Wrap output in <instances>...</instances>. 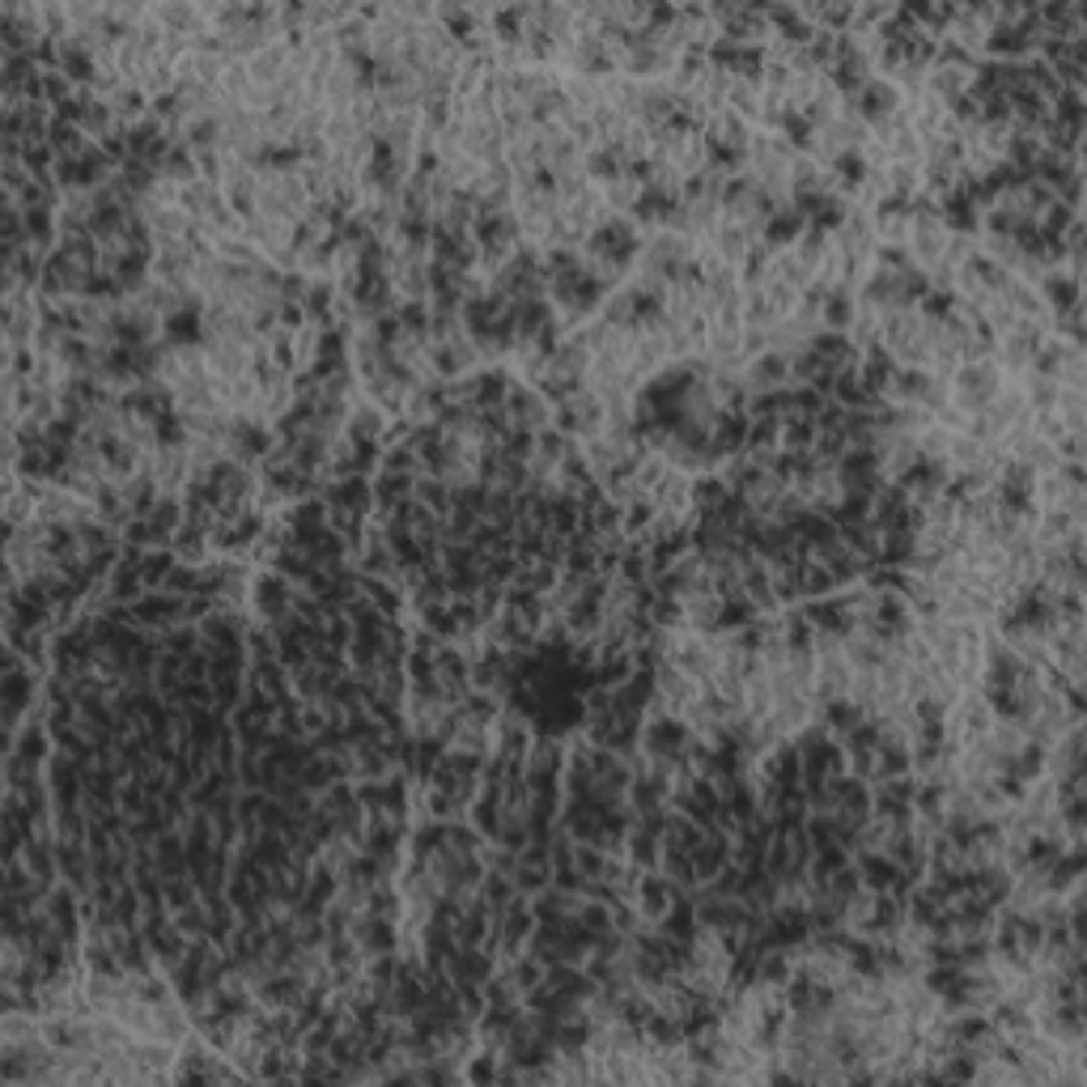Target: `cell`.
I'll use <instances>...</instances> for the list:
<instances>
[{
    "label": "cell",
    "instance_id": "836d02e7",
    "mask_svg": "<svg viewBox=\"0 0 1087 1087\" xmlns=\"http://www.w3.org/2000/svg\"><path fill=\"white\" fill-rule=\"evenodd\" d=\"M493 973H497V956L489 947H460V956L451 965L455 986H484Z\"/></svg>",
    "mask_w": 1087,
    "mask_h": 1087
},
{
    "label": "cell",
    "instance_id": "f5cc1de1",
    "mask_svg": "<svg viewBox=\"0 0 1087 1087\" xmlns=\"http://www.w3.org/2000/svg\"><path fill=\"white\" fill-rule=\"evenodd\" d=\"M362 595L370 600V604L379 607L383 616H400V607H404V595L391 586V578H370V574H362Z\"/></svg>",
    "mask_w": 1087,
    "mask_h": 1087
},
{
    "label": "cell",
    "instance_id": "8992f818",
    "mask_svg": "<svg viewBox=\"0 0 1087 1087\" xmlns=\"http://www.w3.org/2000/svg\"><path fill=\"white\" fill-rule=\"evenodd\" d=\"M111 174H115V162L102 153V145H90L81 149V153H73V158H60L51 179H56V188H64V192L73 195V192H98Z\"/></svg>",
    "mask_w": 1087,
    "mask_h": 1087
},
{
    "label": "cell",
    "instance_id": "6f0895ef",
    "mask_svg": "<svg viewBox=\"0 0 1087 1087\" xmlns=\"http://www.w3.org/2000/svg\"><path fill=\"white\" fill-rule=\"evenodd\" d=\"M395 319H400V328H404V336H416V340H430V328H434V314L425 302H400L395 306Z\"/></svg>",
    "mask_w": 1087,
    "mask_h": 1087
},
{
    "label": "cell",
    "instance_id": "7dc6e473",
    "mask_svg": "<svg viewBox=\"0 0 1087 1087\" xmlns=\"http://www.w3.org/2000/svg\"><path fill=\"white\" fill-rule=\"evenodd\" d=\"M761 616V607L752 604L748 595H735V600H723V607H718V625H714V633H739L744 625H752Z\"/></svg>",
    "mask_w": 1087,
    "mask_h": 1087
},
{
    "label": "cell",
    "instance_id": "be15d7a7",
    "mask_svg": "<svg viewBox=\"0 0 1087 1087\" xmlns=\"http://www.w3.org/2000/svg\"><path fill=\"white\" fill-rule=\"evenodd\" d=\"M633 200H637V188H633L628 179L607 183V204H616V209H633Z\"/></svg>",
    "mask_w": 1087,
    "mask_h": 1087
},
{
    "label": "cell",
    "instance_id": "8d00e7d4",
    "mask_svg": "<svg viewBox=\"0 0 1087 1087\" xmlns=\"http://www.w3.org/2000/svg\"><path fill=\"white\" fill-rule=\"evenodd\" d=\"M510 319H514V328H519V340H532L540 328H548L556 314H553V302L540 293V298H519V302H510Z\"/></svg>",
    "mask_w": 1087,
    "mask_h": 1087
},
{
    "label": "cell",
    "instance_id": "f1b7e54d",
    "mask_svg": "<svg viewBox=\"0 0 1087 1087\" xmlns=\"http://www.w3.org/2000/svg\"><path fill=\"white\" fill-rule=\"evenodd\" d=\"M731 863V833L726 828H705L701 833L697 849H693V870H697V884H709L718 870Z\"/></svg>",
    "mask_w": 1087,
    "mask_h": 1087
},
{
    "label": "cell",
    "instance_id": "c3c4849f",
    "mask_svg": "<svg viewBox=\"0 0 1087 1087\" xmlns=\"http://www.w3.org/2000/svg\"><path fill=\"white\" fill-rule=\"evenodd\" d=\"M48 149L56 153V162H60V158H73V153H81V149H90V141H85V132H81L77 123L51 120V128H48Z\"/></svg>",
    "mask_w": 1087,
    "mask_h": 1087
},
{
    "label": "cell",
    "instance_id": "b9f144b4",
    "mask_svg": "<svg viewBox=\"0 0 1087 1087\" xmlns=\"http://www.w3.org/2000/svg\"><path fill=\"white\" fill-rule=\"evenodd\" d=\"M782 625V646H786V654H807V651H816V628H812V621L803 616V612H791L786 621H777Z\"/></svg>",
    "mask_w": 1087,
    "mask_h": 1087
},
{
    "label": "cell",
    "instance_id": "9a60e30c",
    "mask_svg": "<svg viewBox=\"0 0 1087 1087\" xmlns=\"http://www.w3.org/2000/svg\"><path fill=\"white\" fill-rule=\"evenodd\" d=\"M828 798H833V816L837 821L863 828L870 821V782L854 774H837L828 782Z\"/></svg>",
    "mask_w": 1087,
    "mask_h": 1087
},
{
    "label": "cell",
    "instance_id": "3957f363",
    "mask_svg": "<svg viewBox=\"0 0 1087 1087\" xmlns=\"http://www.w3.org/2000/svg\"><path fill=\"white\" fill-rule=\"evenodd\" d=\"M607 293H612V276H604L595 264H586V268H578V272H570V276L548 281V298H553L570 319L595 314L607 302Z\"/></svg>",
    "mask_w": 1087,
    "mask_h": 1087
},
{
    "label": "cell",
    "instance_id": "11a10c76",
    "mask_svg": "<svg viewBox=\"0 0 1087 1087\" xmlns=\"http://www.w3.org/2000/svg\"><path fill=\"white\" fill-rule=\"evenodd\" d=\"M688 497H693V510H697V514H714V510L731 497V489H726L723 476H701V481H693V493H688Z\"/></svg>",
    "mask_w": 1087,
    "mask_h": 1087
},
{
    "label": "cell",
    "instance_id": "816d5d0a",
    "mask_svg": "<svg viewBox=\"0 0 1087 1087\" xmlns=\"http://www.w3.org/2000/svg\"><path fill=\"white\" fill-rule=\"evenodd\" d=\"M791 952H777V947H765L761 952V965H756V986H786L791 982Z\"/></svg>",
    "mask_w": 1087,
    "mask_h": 1087
},
{
    "label": "cell",
    "instance_id": "d6986e66",
    "mask_svg": "<svg viewBox=\"0 0 1087 1087\" xmlns=\"http://www.w3.org/2000/svg\"><path fill=\"white\" fill-rule=\"evenodd\" d=\"M1037 298H1040V306L1049 311V319H1058V314L1084 306V302H1079V276H1075V272H1063V268H1045V272H1040Z\"/></svg>",
    "mask_w": 1087,
    "mask_h": 1087
},
{
    "label": "cell",
    "instance_id": "5bb4252c",
    "mask_svg": "<svg viewBox=\"0 0 1087 1087\" xmlns=\"http://www.w3.org/2000/svg\"><path fill=\"white\" fill-rule=\"evenodd\" d=\"M425 994H430V968L425 960H400L395 968V982H391V1011L400 1019H409L425 1007Z\"/></svg>",
    "mask_w": 1087,
    "mask_h": 1087
},
{
    "label": "cell",
    "instance_id": "ac0fdd59",
    "mask_svg": "<svg viewBox=\"0 0 1087 1087\" xmlns=\"http://www.w3.org/2000/svg\"><path fill=\"white\" fill-rule=\"evenodd\" d=\"M293 604H298V591H293V582L285 574L268 570V574L255 578V607H260V616H264L268 625L293 616Z\"/></svg>",
    "mask_w": 1087,
    "mask_h": 1087
},
{
    "label": "cell",
    "instance_id": "f6af8a7d",
    "mask_svg": "<svg viewBox=\"0 0 1087 1087\" xmlns=\"http://www.w3.org/2000/svg\"><path fill=\"white\" fill-rule=\"evenodd\" d=\"M416 502H425L446 523L451 519V502H455V484L437 481V476H416Z\"/></svg>",
    "mask_w": 1087,
    "mask_h": 1087
},
{
    "label": "cell",
    "instance_id": "d6a6232c",
    "mask_svg": "<svg viewBox=\"0 0 1087 1087\" xmlns=\"http://www.w3.org/2000/svg\"><path fill=\"white\" fill-rule=\"evenodd\" d=\"M628 158H633V149H628L625 141L595 145L591 153H586V174H591V179H600V183H616V179H625Z\"/></svg>",
    "mask_w": 1087,
    "mask_h": 1087
},
{
    "label": "cell",
    "instance_id": "ffe728a7",
    "mask_svg": "<svg viewBox=\"0 0 1087 1087\" xmlns=\"http://www.w3.org/2000/svg\"><path fill=\"white\" fill-rule=\"evenodd\" d=\"M323 502L332 514H365L370 519V506H374V484L365 476H336V481L323 484Z\"/></svg>",
    "mask_w": 1087,
    "mask_h": 1087
},
{
    "label": "cell",
    "instance_id": "484cf974",
    "mask_svg": "<svg viewBox=\"0 0 1087 1087\" xmlns=\"http://www.w3.org/2000/svg\"><path fill=\"white\" fill-rule=\"evenodd\" d=\"M574 64H578L582 77H607V73H616L621 51L612 48L604 34L586 30V34H578V43H574Z\"/></svg>",
    "mask_w": 1087,
    "mask_h": 1087
},
{
    "label": "cell",
    "instance_id": "30bf717a",
    "mask_svg": "<svg viewBox=\"0 0 1087 1087\" xmlns=\"http://www.w3.org/2000/svg\"><path fill=\"white\" fill-rule=\"evenodd\" d=\"M952 476V463L947 460H935V455H914V460L905 463L900 472H896V484L918 502V506H930L935 497L943 493V484Z\"/></svg>",
    "mask_w": 1087,
    "mask_h": 1087
},
{
    "label": "cell",
    "instance_id": "e0dca14e",
    "mask_svg": "<svg viewBox=\"0 0 1087 1087\" xmlns=\"http://www.w3.org/2000/svg\"><path fill=\"white\" fill-rule=\"evenodd\" d=\"M506 416H510V425L514 430H532V434H540V430H548V421H553V409H548V400L540 395L535 388H519V383H510V395H506Z\"/></svg>",
    "mask_w": 1087,
    "mask_h": 1087
},
{
    "label": "cell",
    "instance_id": "6da1fadb",
    "mask_svg": "<svg viewBox=\"0 0 1087 1087\" xmlns=\"http://www.w3.org/2000/svg\"><path fill=\"white\" fill-rule=\"evenodd\" d=\"M642 234H637V225L628 218H621V213H612V218H604L591 234H586V255L595 260V268L604 272V276H621L625 268H633L637 260H642Z\"/></svg>",
    "mask_w": 1087,
    "mask_h": 1087
},
{
    "label": "cell",
    "instance_id": "7402d4cb",
    "mask_svg": "<svg viewBox=\"0 0 1087 1087\" xmlns=\"http://www.w3.org/2000/svg\"><path fill=\"white\" fill-rule=\"evenodd\" d=\"M162 336H167V349H204V302H192V306H179L162 319Z\"/></svg>",
    "mask_w": 1087,
    "mask_h": 1087
},
{
    "label": "cell",
    "instance_id": "277c9868",
    "mask_svg": "<svg viewBox=\"0 0 1087 1087\" xmlns=\"http://www.w3.org/2000/svg\"><path fill=\"white\" fill-rule=\"evenodd\" d=\"M34 705V667L26 663V654L9 651L4 654V680H0V714H4V744L18 739L22 731V714Z\"/></svg>",
    "mask_w": 1087,
    "mask_h": 1087
},
{
    "label": "cell",
    "instance_id": "4fadbf2b",
    "mask_svg": "<svg viewBox=\"0 0 1087 1087\" xmlns=\"http://www.w3.org/2000/svg\"><path fill=\"white\" fill-rule=\"evenodd\" d=\"M272 430H268L260 416H251V412H242L234 416V425H230V434H225V451H230V460H239L242 467L246 463H264L272 455Z\"/></svg>",
    "mask_w": 1087,
    "mask_h": 1087
},
{
    "label": "cell",
    "instance_id": "52a82bcc",
    "mask_svg": "<svg viewBox=\"0 0 1087 1087\" xmlns=\"http://www.w3.org/2000/svg\"><path fill=\"white\" fill-rule=\"evenodd\" d=\"M209 1049H213V1045H209L204 1037L195 1040V1045H188L183 1058H179V1066L170 1070V1079H174V1084H234V1079H246L239 1066L221 1063L225 1054H209Z\"/></svg>",
    "mask_w": 1087,
    "mask_h": 1087
},
{
    "label": "cell",
    "instance_id": "d4e9b609",
    "mask_svg": "<svg viewBox=\"0 0 1087 1087\" xmlns=\"http://www.w3.org/2000/svg\"><path fill=\"white\" fill-rule=\"evenodd\" d=\"M264 532H268L264 514H260V510H246V514H239V519L213 527V544H218L221 553H246L251 544L264 540Z\"/></svg>",
    "mask_w": 1087,
    "mask_h": 1087
},
{
    "label": "cell",
    "instance_id": "7c38bea8",
    "mask_svg": "<svg viewBox=\"0 0 1087 1087\" xmlns=\"http://www.w3.org/2000/svg\"><path fill=\"white\" fill-rule=\"evenodd\" d=\"M358 798H362L365 816H383V821H404L409 812V786L400 774L388 777H362L358 786Z\"/></svg>",
    "mask_w": 1087,
    "mask_h": 1087
},
{
    "label": "cell",
    "instance_id": "44dd1931",
    "mask_svg": "<svg viewBox=\"0 0 1087 1087\" xmlns=\"http://www.w3.org/2000/svg\"><path fill=\"white\" fill-rule=\"evenodd\" d=\"M1040 1033L1058 1045H1084V1003H1049L1040 1007Z\"/></svg>",
    "mask_w": 1087,
    "mask_h": 1087
},
{
    "label": "cell",
    "instance_id": "ab89813d",
    "mask_svg": "<svg viewBox=\"0 0 1087 1087\" xmlns=\"http://www.w3.org/2000/svg\"><path fill=\"white\" fill-rule=\"evenodd\" d=\"M705 158H709V170H718V174H739V170L748 167V145H735V141H726V137H705Z\"/></svg>",
    "mask_w": 1087,
    "mask_h": 1087
},
{
    "label": "cell",
    "instance_id": "ee69618b",
    "mask_svg": "<svg viewBox=\"0 0 1087 1087\" xmlns=\"http://www.w3.org/2000/svg\"><path fill=\"white\" fill-rule=\"evenodd\" d=\"M344 437L349 442H383V416H379V409L358 404V409L349 412V421H344Z\"/></svg>",
    "mask_w": 1087,
    "mask_h": 1087
},
{
    "label": "cell",
    "instance_id": "f907efd6",
    "mask_svg": "<svg viewBox=\"0 0 1087 1087\" xmlns=\"http://www.w3.org/2000/svg\"><path fill=\"white\" fill-rule=\"evenodd\" d=\"M777 128H782V145H786V149H798V153H816V128L803 120L795 107H791V111L782 115V123H777Z\"/></svg>",
    "mask_w": 1087,
    "mask_h": 1087
},
{
    "label": "cell",
    "instance_id": "1f68e13d",
    "mask_svg": "<svg viewBox=\"0 0 1087 1087\" xmlns=\"http://www.w3.org/2000/svg\"><path fill=\"white\" fill-rule=\"evenodd\" d=\"M870 162L863 149H842V153H833L828 158V179H833V188H842V192H863V183L870 179Z\"/></svg>",
    "mask_w": 1087,
    "mask_h": 1087
},
{
    "label": "cell",
    "instance_id": "d590c367",
    "mask_svg": "<svg viewBox=\"0 0 1087 1087\" xmlns=\"http://www.w3.org/2000/svg\"><path fill=\"white\" fill-rule=\"evenodd\" d=\"M803 230H807V218L798 213L795 204H782L774 218L761 225V234H765L761 242H765L769 251H786V246H795Z\"/></svg>",
    "mask_w": 1087,
    "mask_h": 1087
},
{
    "label": "cell",
    "instance_id": "4316f807",
    "mask_svg": "<svg viewBox=\"0 0 1087 1087\" xmlns=\"http://www.w3.org/2000/svg\"><path fill=\"white\" fill-rule=\"evenodd\" d=\"M935 370H926V365H896L893 374V395L896 404H909V409H926V400H930V391H935Z\"/></svg>",
    "mask_w": 1087,
    "mask_h": 1087
},
{
    "label": "cell",
    "instance_id": "94428289",
    "mask_svg": "<svg viewBox=\"0 0 1087 1087\" xmlns=\"http://www.w3.org/2000/svg\"><path fill=\"white\" fill-rule=\"evenodd\" d=\"M497 1075H502V1054H497V1049L476 1054L472 1063L463 1066V1079H467V1084H497Z\"/></svg>",
    "mask_w": 1087,
    "mask_h": 1087
},
{
    "label": "cell",
    "instance_id": "9c48e42d",
    "mask_svg": "<svg viewBox=\"0 0 1087 1087\" xmlns=\"http://www.w3.org/2000/svg\"><path fill=\"white\" fill-rule=\"evenodd\" d=\"M914 795H918V782L909 774L884 777L870 791V816H879L893 828H905V824H914Z\"/></svg>",
    "mask_w": 1087,
    "mask_h": 1087
},
{
    "label": "cell",
    "instance_id": "680465c9",
    "mask_svg": "<svg viewBox=\"0 0 1087 1087\" xmlns=\"http://www.w3.org/2000/svg\"><path fill=\"white\" fill-rule=\"evenodd\" d=\"M968 90V69H947V64H935V73H930V94L947 102V98L965 94Z\"/></svg>",
    "mask_w": 1087,
    "mask_h": 1087
},
{
    "label": "cell",
    "instance_id": "bcb514c9",
    "mask_svg": "<svg viewBox=\"0 0 1087 1087\" xmlns=\"http://www.w3.org/2000/svg\"><path fill=\"white\" fill-rule=\"evenodd\" d=\"M956 302H960V293L952 290V285H930V293L922 298L914 311H918V319H926V323H943V319L956 314Z\"/></svg>",
    "mask_w": 1087,
    "mask_h": 1087
},
{
    "label": "cell",
    "instance_id": "60d3db41",
    "mask_svg": "<svg viewBox=\"0 0 1087 1087\" xmlns=\"http://www.w3.org/2000/svg\"><path fill=\"white\" fill-rule=\"evenodd\" d=\"M412 493H416V476H409V472H383V476L374 481V506H379V514H383V510L409 502Z\"/></svg>",
    "mask_w": 1087,
    "mask_h": 1087
},
{
    "label": "cell",
    "instance_id": "2e32d148",
    "mask_svg": "<svg viewBox=\"0 0 1087 1087\" xmlns=\"http://www.w3.org/2000/svg\"><path fill=\"white\" fill-rule=\"evenodd\" d=\"M896 111H900V90H896L893 81H884V77H870L867 85L849 98V115L858 123H875L879 128Z\"/></svg>",
    "mask_w": 1087,
    "mask_h": 1087
},
{
    "label": "cell",
    "instance_id": "f546056e",
    "mask_svg": "<svg viewBox=\"0 0 1087 1087\" xmlns=\"http://www.w3.org/2000/svg\"><path fill=\"white\" fill-rule=\"evenodd\" d=\"M353 939L362 947V956H383V952H395L400 943V930H395V918H379V914H358L353 922Z\"/></svg>",
    "mask_w": 1087,
    "mask_h": 1087
},
{
    "label": "cell",
    "instance_id": "ba28073f",
    "mask_svg": "<svg viewBox=\"0 0 1087 1087\" xmlns=\"http://www.w3.org/2000/svg\"><path fill=\"white\" fill-rule=\"evenodd\" d=\"M854 867H858V879H863L867 893H888V896H896L900 905H905V896L914 893V875L900 870L893 858L879 854V849H858Z\"/></svg>",
    "mask_w": 1087,
    "mask_h": 1087
},
{
    "label": "cell",
    "instance_id": "603a6c76",
    "mask_svg": "<svg viewBox=\"0 0 1087 1087\" xmlns=\"http://www.w3.org/2000/svg\"><path fill=\"white\" fill-rule=\"evenodd\" d=\"M472 362H476V349H472V340L463 336V332L446 340H430V370H434L442 383H455Z\"/></svg>",
    "mask_w": 1087,
    "mask_h": 1087
},
{
    "label": "cell",
    "instance_id": "91938a15",
    "mask_svg": "<svg viewBox=\"0 0 1087 1087\" xmlns=\"http://www.w3.org/2000/svg\"><path fill=\"white\" fill-rule=\"evenodd\" d=\"M578 268H586L578 255V246H548V251H544V276H548V281L570 276V272H578Z\"/></svg>",
    "mask_w": 1087,
    "mask_h": 1087
},
{
    "label": "cell",
    "instance_id": "6125c7cd",
    "mask_svg": "<svg viewBox=\"0 0 1087 1087\" xmlns=\"http://www.w3.org/2000/svg\"><path fill=\"white\" fill-rule=\"evenodd\" d=\"M875 268L879 272H905V268H914V255H909V246L905 242H884L879 251H875Z\"/></svg>",
    "mask_w": 1087,
    "mask_h": 1087
},
{
    "label": "cell",
    "instance_id": "5b68a950",
    "mask_svg": "<svg viewBox=\"0 0 1087 1087\" xmlns=\"http://www.w3.org/2000/svg\"><path fill=\"white\" fill-rule=\"evenodd\" d=\"M1003 391V370L994 362H965L952 374V404L960 412H982Z\"/></svg>",
    "mask_w": 1087,
    "mask_h": 1087
},
{
    "label": "cell",
    "instance_id": "7bdbcfd3",
    "mask_svg": "<svg viewBox=\"0 0 1087 1087\" xmlns=\"http://www.w3.org/2000/svg\"><path fill=\"white\" fill-rule=\"evenodd\" d=\"M854 314H858V306H854V293H849V290H837V285H833L828 302L821 306V323L828 328V332H849Z\"/></svg>",
    "mask_w": 1087,
    "mask_h": 1087
},
{
    "label": "cell",
    "instance_id": "e575fe53",
    "mask_svg": "<svg viewBox=\"0 0 1087 1087\" xmlns=\"http://www.w3.org/2000/svg\"><path fill=\"white\" fill-rule=\"evenodd\" d=\"M709 242H714V255H718V264H744V255L752 251V230L748 225H739V221H718L714 225V234H709Z\"/></svg>",
    "mask_w": 1087,
    "mask_h": 1087
},
{
    "label": "cell",
    "instance_id": "681fc988",
    "mask_svg": "<svg viewBox=\"0 0 1087 1087\" xmlns=\"http://www.w3.org/2000/svg\"><path fill=\"white\" fill-rule=\"evenodd\" d=\"M527 13H532V9H523V4H514V9H493L497 39H502L506 48H523V39H527Z\"/></svg>",
    "mask_w": 1087,
    "mask_h": 1087
},
{
    "label": "cell",
    "instance_id": "f35d334b",
    "mask_svg": "<svg viewBox=\"0 0 1087 1087\" xmlns=\"http://www.w3.org/2000/svg\"><path fill=\"white\" fill-rule=\"evenodd\" d=\"M472 391V409H502L510 395V374L506 370H481L476 379H467Z\"/></svg>",
    "mask_w": 1087,
    "mask_h": 1087
},
{
    "label": "cell",
    "instance_id": "7a4b0ae2",
    "mask_svg": "<svg viewBox=\"0 0 1087 1087\" xmlns=\"http://www.w3.org/2000/svg\"><path fill=\"white\" fill-rule=\"evenodd\" d=\"M798 761H803V791H821L824 782H833L837 774H846V748L837 735H828L821 723L807 726L795 739Z\"/></svg>",
    "mask_w": 1087,
    "mask_h": 1087
},
{
    "label": "cell",
    "instance_id": "4dcf8cb0",
    "mask_svg": "<svg viewBox=\"0 0 1087 1087\" xmlns=\"http://www.w3.org/2000/svg\"><path fill=\"white\" fill-rule=\"evenodd\" d=\"M786 383H791V358H786V353H777V349H765L761 358H752V370H748V379H744L748 395H761V391L786 388Z\"/></svg>",
    "mask_w": 1087,
    "mask_h": 1087
},
{
    "label": "cell",
    "instance_id": "74e56055",
    "mask_svg": "<svg viewBox=\"0 0 1087 1087\" xmlns=\"http://www.w3.org/2000/svg\"><path fill=\"white\" fill-rule=\"evenodd\" d=\"M302 311H306V323H311L314 332L319 328H332L340 314V298H336V285H328V281H314L311 290H306V302H302Z\"/></svg>",
    "mask_w": 1087,
    "mask_h": 1087
},
{
    "label": "cell",
    "instance_id": "db71d44e",
    "mask_svg": "<svg viewBox=\"0 0 1087 1087\" xmlns=\"http://www.w3.org/2000/svg\"><path fill=\"white\" fill-rule=\"evenodd\" d=\"M514 896H519V888H514V875H506V870H484L481 900L493 909V914H497V909H506Z\"/></svg>",
    "mask_w": 1087,
    "mask_h": 1087
},
{
    "label": "cell",
    "instance_id": "9f6ffc18",
    "mask_svg": "<svg viewBox=\"0 0 1087 1087\" xmlns=\"http://www.w3.org/2000/svg\"><path fill=\"white\" fill-rule=\"evenodd\" d=\"M782 446H786V451H812V446H816V421L791 412V416L782 421Z\"/></svg>",
    "mask_w": 1087,
    "mask_h": 1087
},
{
    "label": "cell",
    "instance_id": "83f0119b",
    "mask_svg": "<svg viewBox=\"0 0 1087 1087\" xmlns=\"http://www.w3.org/2000/svg\"><path fill=\"white\" fill-rule=\"evenodd\" d=\"M672 896H676V884L663 875V870H642V879L633 884V900H637V914L642 918L658 922L667 914V905H672Z\"/></svg>",
    "mask_w": 1087,
    "mask_h": 1087
},
{
    "label": "cell",
    "instance_id": "cb8c5ba5",
    "mask_svg": "<svg viewBox=\"0 0 1087 1087\" xmlns=\"http://www.w3.org/2000/svg\"><path fill=\"white\" fill-rule=\"evenodd\" d=\"M1049 340V332L1045 328H1037V323H1015L1011 332L1007 336L998 340V353H1003V365L1007 370H1028L1033 365V358H1037V349Z\"/></svg>",
    "mask_w": 1087,
    "mask_h": 1087
},
{
    "label": "cell",
    "instance_id": "8fae6325",
    "mask_svg": "<svg viewBox=\"0 0 1087 1087\" xmlns=\"http://www.w3.org/2000/svg\"><path fill=\"white\" fill-rule=\"evenodd\" d=\"M115 409H120L123 416H132V421L153 425L158 416H167L170 409H179V395H174L170 383H162V379H145V383H132V388L123 391Z\"/></svg>",
    "mask_w": 1087,
    "mask_h": 1087
}]
</instances>
